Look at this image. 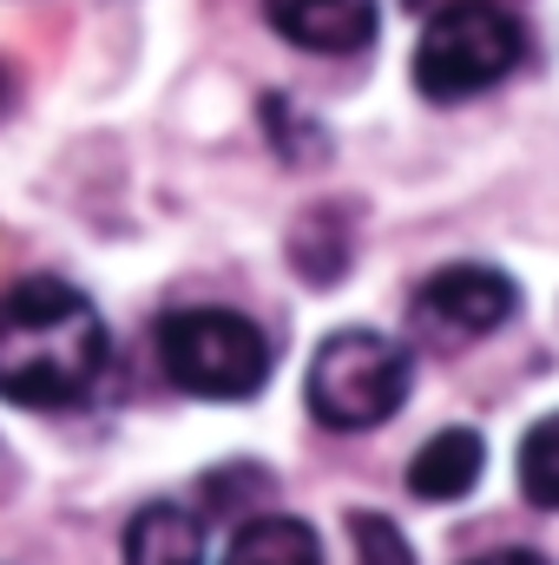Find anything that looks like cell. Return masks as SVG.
<instances>
[{"label":"cell","mask_w":559,"mask_h":565,"mask_svg":"<svg viewBox=\"0 0 559 565\" xmlns=\"http://www.w3.org/2000/svg\"><path fill=\"white\" fill-rule=\"evenodd\" d=\"M520 493H527L534 507L559 513V415L534 422L527 440H520Z\"/></svg>","instance_id":"10"},{"label":"cell","mask_w":559,"mask_h":565,"mask_svg":"<svg viewBox=\"0 0 559 565\" xmlns=\"http://www.w3.org/2000/svg\"><path fill=\"white\" fill-rule=\"evenodd\" d=\"M224 565H323V540H316V526H303L289 513H264V520L238 526Z\"/></svg>","instance_id":"9"},{"label":"cell","mask_w":559,"mask_h":565,"mask_svg":"<svg viewBox=\"0 0 559 565\" xmlns=\"http://www.w3.org/2000/svg\"><path fill=\"white\" fill-rule=\"evenodd\" d=\"M467 565H553L547 553H534V546H500V553H481V559Z\"/></svg>","instance_id":"12"},{"label":"cell","mask_w":559,"mask_h":565,"mask_svg":"<svg viewBox=\"0 0 559 565\" xmlns=\"http://www.w3.org/2000/svg\"><path fill=\"white\" fill-rule=\"evenodd\" d=\"M126 565H204V526L184 507L151 500L126 526Z\"/></svg>","instance_id":"8"},{"label":"cell","mask_w":559,"mask_h":565,"mask_svg":"<svg viewBox=\"0 0 559 565\" xmlns=\"http://www.w3.org/2000/svg\"><path fill=\"white\" fill-rule=\"evenodd\" d=\"M520 53H527V33L500 0H454V7H434V20L421 33L415 86L434 106H454V99H474L494 79H507L520 66Z\"/></svg>","instance_id":"3"},{"label":"cell","mask_w":559,"mask_h":565,"mask_svg":"<svg viewBox=\"0 0 559 565\" xmlns=\"http://www.w3.org/2000/svg\"><path fill=\"white\" fill-rule=\"evenodd\" d=\"M158 369L204 402H244L271 382V342L238 309H171L158 322Z\"/></svg>","instance_id":"2"},{"label":"cell","mask_w":559,"mask_h":565,"mask_svg":"<svg viewBox=\"0 0 559 565\" xmlns=\"http://www.w3.org/2000/svg\"><path fill=\"white\" fill-rule=\"evenodd\" d=\"M487 467V447L474 427H441L415 460H409V493L415 500H461Z\"/></svg>","instance_id":"7"},{"label":"cell","mask_w":559,"mask_h":565,"mask_svg":"<svg viewBox=\"0 0 559 565\" xmlns=\"http://www.w3.org/2000/svg\"><path fill=\"white\" fill-rule=\"evenodd\" d=\"M349 540H356V565H415L402 526L382 513H349Z\"/></svg>","instance_id":"11"},{"label":"cell","mask_w":559,"mask_h":565,"mask_svg":"<svg viewBox=\"0 0 559 565\" xmlns=\"http://www.w3.org/2000/svg\"><path fill=\"white\" fill-rule=\"evenodd\" d=\"M13 106V79H7V66H0V113Z\"/></svg>","instance_id":"13"},{"label":"cell","mask_w":559,"mask_h":565,"mask_svg":"<svg viewBox=\"0 0 559 565\" xmlns=\"http://www.w3.org/2000/svg\"><path fill=\"white\" fill-rule=\"evenodd\" d=\"M106 322L60 277H27L0 296V402L13 408H73L106 375Z\"/></svg>","instance_id":"1"},{"label":"cell","mask_w":559,"mask_h":565,"mask_svg":"<svg viewBox=\"0 0 559 565\" xmlns=\"http://www.w3.org/2000/svg\"><path fill=\"white\" fill-rule=\"evenodd\" d=\"M264 13L303 53H362L376 40V0H264Z\"/></svg>","instance_id":"6"},{"label":"cell","mask_w":559,"mask_h":565,"mask_svg":"<svg viewBox=\"0 0 559 565\" xmlns=\"http://www.w3.org/2000/svg\"><path fill=\"white\" fill-rule=\"evenodd\" d=\"M303 395H309V415L336 434L382 427L409 402V349L376 329H336L316 349Z\"/></svg>","instance_id":"4"},{"label":"cell","mask_w":559,"mask_h":565,"mask_svg":"<svg viewBox=\"0 0 559 565\" xmlns=\"http://www.w3.org/2000/svg\"><path fill=\"white\" fill-rule=\"evenodd\" d=\"M514 309H520V289L500 270H487V264H447V270H434L421 282L415 296V322L454 335V342L494 335L500 322H514Z\"/></svg>","instance_id":"5"},{"label":"cell","mask_w":559,"mask_h":565,"mask_svg":"<svg viewBox=\"0 0 559 565\" xmlns=\"http://www.w3.org/2000/svg\"><path fill=\"white\" fill-rule=\"evenodd\" d=\"M409 7H454V0H409Z\"/></svg>","instance_id":"14"}]
</instances>
